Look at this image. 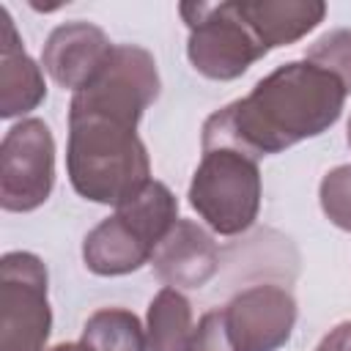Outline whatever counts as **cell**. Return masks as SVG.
<instances>
[{
  "label": "cell",
  "instance_id": "obj_1",
  "mask_svg": "<svg viewBox=\"0 0 351 351\" xmlns=\"http://www.w3.org/2000/svg\"><path fill=\"white\" fill-rule=\"evenodd\" d=\"M343 101L346 88L335 74L310 60L285 63L244 99L208 115L203 123V151L233 148L258 162L326 132L340 118Z\"/></svg>",
  "mask_w": 351,
  "mask_h": 351
},
{
  "label": "cell",
  "instance_id": "obj_2",
  "mask_svg": "<svg viewBox=\"0 0 351 351\" xmlns=\"http://www.w3.org/2000/svg\"><path fill=\"white\" fill-rule=\"evenodd\" d=\"M66 167L71 186L93 200L121 206L151 181V162L137 123L69 104V151Z\"/></svg>",
  "mask_w": 351,
  "mask_h": 351
},
{
  "label": "cell",
  "instance_id": "obj_3",
  "mask_svg": "<svg viewBox=\"0 0 351 351\" xmlns=\"http://www.w3.org/2000/svg\"><path fill=\"white\" fill-rule=\"evenodd\" d=\"M178 200L162 181H148L118 211L101 219L82 244L85 266L93 274H129L151 261L159 241L176 225Z\"/></svg>",
  "mask_w": 351,
  "mask_h": 351
},
{
  "label": "cell",
  "instance_id": "obj_4",
  "mask_svg": "<svg viewBox=\"0 0 351 351\" xmlns=\"http://www.w3.org/2000/svg\"><path fill=\"white\" fill-rule=\"evenodd\" d=\"M189 203L222 236L247 230L261 208V173L255 159L233 148L203 151L189 184Z\"/></svg>",
  "mask_w": 351,
  "mask_h": 351
},
{
  "label": "cell",
  "instance_id": "obj_5",
  "mask_svg": "<svg viewBox=\"0 0 351 351\" xmlns=\"http://www.w3.org/2000/svg\"><path fill=\"white\" fill-rule=\"evenodd\" d=\"M189 27L186 55L208 80H236L266 55L239 3H181Z\"/></svg>",
  "mask_w": 351,
  "mask_h": 351
},
{
  "label": "cell",
  "instance_id": "obj_6",
  "mask_svg": "<svg viewBox=\"0 0 351 351\" xmlns=\"http://www.w3.org/2000/svg\"><path fill=\"white\" fill-rule=\"evenodd\" d=\"M52 329L47 269L33 252L0 261V351H44Z\"/></svg>",
  "mask_w": 351,
  "mask_h": 351
},
{
  "label": "cell",
  "instance_id": "obj_7",
  "mask_svg": "<svg viewBox=\"0 0 351 351\" xmlns=\"http://www.w3.org/2000/svg\"><path fill=\"white\" fill-rule=\"evenodd\" d=\"M55 184V140L44 121L25 118L0 145V203L5 211L38 208Z\"/></svg>",
  "mask_w": 351,
  "mask_h": 351
},
{
  "label": "cell",
  "instance_id": "obj_8",
  "mask_svg": "<svg viewBox=\"0 0 351 351\" xmlns=\"http://www.w3.org/2000/svg\"><path fill=\"white\" fill-rule=\"evenodd\" d=\"M233 351H277L296 324V302L280 285H252L222 307Z\"/></svg>",
  "mask_w": 351,
  "mask_h": 351
},
{
  "label": "cell",
  "instance_id": "obj_9",
  "mask_svg": "<svg viewBox=\"0 0 351 351\" xmlns=\"http://www.w3.org/2000/svg\"><path fill=\"white\" fill-rule=\"evenodd\" d=\"M112 47L115 44H110L101 27L90 22H66L49 33L41 63L60 88L77 93L99 74Z\"/></svg>",
  "mask_w": 351,
  "mask_h": 351
},
{
  "label": "cell",
  "instance_id": "obj_10",
  "mask_svg": "<svg viewBox=\"0 0 351 351\" xmlns=\"http://www.w3.org/2000/svg\"><path fill=\"white\" fill-rule=\"evenodd\" d=\"M151 266L170 288H203L219 269V250L197 222L176 219L154 250Z\"/></svg>",
  "mask_w": 351,
  "mask_h": 351
},
{
  "label": "cell",
  "instance_id": "obj_11",
  "mask_svg": "<svg viewBox=\"0 0 351 351\" xmlns=\"http://www.w3.org/2000/svg\"><path fill=\"white\" fill-rule=\"evenodd\" d=\"M3 19V52H0V115L14 118L22 112H30L41 104L47 96L41 69L30 60L25 52L16 27L8 16V11H0Z\"/></svg>",
  "mask_w": 351,
  "mask_h": 351
},
{
  "label": "cell",
  "instance_id": "obj_12",
  "mask_svg": "<svg viewBox=\"0 0 351 351\" xmlns=\"http://www.w3.org/2000/svg\"><path fill=\"white\" fill-rule=\"evenodd\" d=\"M239 8L266 52L299 41L326 14L321 0H241Z\"/></svg>",
  "mask_w": 351,
  "mask_h": 351
},
{
  "label": "cell",
  "instance_id": "obj_13",
  "mask_svg": "<svg viewBox=\"0 0 351 351\" xmlns=\"http://www.w3.org/2000/svg\"><path fill=\"white\" fill-rule=\"evenodd\" d=\"M192 307L167 285L148 304V351H192Z\"/></svg>",
  "mask_w": 351,
  "mask_h": 351
},
{
  "label": "cell",
  "instance_id": "obj_14",
  "mask_svg": "<svg viewBox=\"0 0 351 351\" xmlns=\"http://www.w3.org/2000/svg\"><path fill=\"white\" fill-rule=\"evenodd\" d=\"M88 351H145L148 337L140 326V318L121 307L96 310L82 329L80 340Z\"/></svg>",
  "mask_w": 351,
  "mask_h": 351
},
{
  "label": "cell",
  "instance_id": "obj_15",
  "mask_svg": "<svg viewBox=\"0 0 351 351\" xmlns=\"http://www.w3.org/2000/svg\"><path fill=\"white\" fill-rule=\"evenodd\" d=\"M313 66L335 74L346 93H351V30L340 27V30H329L324 33L310 49H307V58Z\"/></svg>",
  "mask_w": 351,
  "mask_h": 351
},
{
  "label": "cell",
  "instance_id": "obj_16",
  "mask_svg": "<svg viewBox=\"0 0 351 351\" xmlns=\"http://www.w3.org/2000/svg\"><path fill=\"white\" fill-rule=\"evenodd\" d=\"M321 208L343 230H351V165L329 170L321 181Z\"/></svg>",
  "mask_w": 351,
  "mask_h": 351
},
{
  "label": "cell",
  "instance_id": "obj_17",
  "mask_svg": "<svg viewBox=\"0 0 351 351\" xmlns=\"http://www.w3.org/2000/svg\"><path fill=\"white\" fill-rule=\"evenodd\" d=\"M192 351H233L230 340H228V329H225V318L222 310H211L200 318L197 329H195V343Z\"/></svg>",
  "mask_w": 351,
  "mask_h": 351
},
{
  "label": "cell",
  "instance_id": "obj_18",
  "mask_svg": "<svg viewBox=\"0 0 351 351\" xmlns=\"http://www.w3.org/2000/svg\"><path fill=\"white\" fill-rule=\"evenodd\" d=\"M315 351H351V321L337 324L321 343Z\"/></svg>",
  "mask_w": 351,
  "mask_h": 351
},
{
  "label": "cell",
  "instance_id": "obj_19",
  "mask_svg": "<svg viewBox=\"0 0 351 351\" xmlns=\"http://www.w3.org/2000/svg\"><path fill=\"white\" fill-rule=\"evenodd\" d=\"M52 351H88L82 343H63V346H55Z\"/></svg>",
  "mask_w": 351,
  "mask_h": 351
},
{
  "label": "cell",
  "instance_id": "obj_20",
  "mask_svg": "<svg viewBox=\"0 0 351 351\" xmlns=\"http://www.w3.org/2000/svg\"><path fill=\"white\" fill-rule=\"evenodd\" d=\"M348 145H351V121H348Z\"/></svg>",
  "mask_w": 351,
  "mask_h": 351
}]
</instances>
